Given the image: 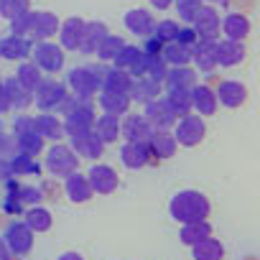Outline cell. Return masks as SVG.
<instances>
[{"instance_id":"cell-42","label":"cell","mask_w":260,"mask_h":260,"mask_svg":"<svg viewBox=\"0 0 260 260\" xmlns=\"http://www.w3.org/2000/svg\"><path fill=\"white\" fill-rule=\"evenodd\" d=\"M16 79L28 89V92H36V87L41 84V69L34 64V61H23L21 67H18V72H16Z\"/></svg>"},{"instance_id":"cell-55","label":"cell","mask_w":260,"mask_h":260,"mask_svg":"<svg viewBox=\"0 0 260 260\" xmlns=\"http://www.w3.org/2000/svg\"><path fill=\"white\" fill-rule=\"evenodd\" d=\"M56 260H84V257H82L79 252H74V250H69V252H61V255H59Z\"/></svg>"},{"instance_id":"cell-15","label":"cell","mask_w":260,"mask_h":260,"mask_svg":"<svg viewBox=\"0 0 260 260\" xmlns=\"http://www.w3.org/2000/svg\"><path fill=\"white\" fill-rule=\"evenodd\" d=\"M214 97H217V105H224V107L235 110V107H240L247 100V87L242 82H237V79H222L217 92H214Z\"/></svg>"},{"instance_id":"cell-45","label":"cell","mask_w":260,"mask_h":260,"mask_svg":"<svg viewBox=\"0 0 260 260\" xmlns=\"http://www.w3.org/2000/svg\"><path fill=\"white\" fill-rule=\"evenodd\" d=\"M179 26L181 23H176V21H158L156 26H153V39H158L161 44H169V41H176V36H179Z\"/></svg>"},{"instance_id":"cell-7","label":"cell","mask_w":260,"mask_h":260,"mask_svg":"<svg viewBox=\"0 0 260 260\" xmlns=\"http://www.w3.org/2000/svg\"><path fill=\"white\" fill-rule=\"evenodd\" d=\"M31 56H34V64L49 74H56L64 67V49L54 41H39L36 46H31Z\"/></svg>"},{"instance_id":"cell-22","label":"cell","mask_w":260,"mask_h":260,"mask_svg":"<svg viewBox=\"0 0 260 260\" xmlns=\"http://www.w3.org/2000/svg\"><path fill=\"white\" fill-rule=\"evenodd\" d=\"M28 54H31V39L16 36V34L0 39V56H3V59H8V61H21V59H26Z\"/></svg>"},{"instance_id":"cell-26","label":"cell","mask_w":260,"mask_h":260,"mask_svg":"<svg viewBox=\"0 0 260 260\" xmlns=\"http://www.w3.org/2000/svg\"><path fill=\"white\" fill-rule=\"evenodd\" d=\"M34 122H36V133L44 138V141H61L67 133H64V122L56 117V115H51V112H41L39 117H34Z\"/></svg>"},{"instance_id":"cell-3","label":"cell","mask_w":260,"mask_h":260,"mask_svg":"<svg viewBox=\"0 0 260 260\" xmlns=\"http://www.w3.org/2000/svg\"><path fill=\"white\" fill-rule=\"evenodd\" d=\"M171 136H174L176 146L194 148V146H199V143L204 141L207 125H204V120H202L199 115L189 112V115H181V117L174 122V133H171Z\"/></svg>"},{"instance_id":"cell-43","label":"cell","mask_w":260,"mask_h":260,"mask_svg":"<svg viewBox=\"0 0 260 260\" xmlns=\"http://www.w3.org/2000/svg\"><path fill=\"white\" fill-rule=\"evenodd\" d=\"M11 171L18 176H34L41 171V166L36 164V156H26V153H13L11 156Z\"/></svg>"},{"instance_id":"cell-40","label":"cell","mask_w":260,"mask_h":260,"mask_svg":"<svg viewBox=\"0 0 260 260\" xmlns=\"http://www.w3.org/2000/svg\"><path fill=\"white\" fill-rule=\"evenodd\" d=\"M141 69H143V74H141V77H151V79H156V82H161V84H164V77H166L169 64L161 59V54H143Z\"/></svg>"},{"instance_id":"cell-30","label":"cell","mask_w":260,"mask_h":260,"mask_svg":"<svg viewBox=\"0 0 260 260\" xmlns=\"http://www.w3.org/2000/svg\"><path fill=\"white\" fill-rule=\"evenodd\" d=\"M3 92H6V100H8V105H11V107L23 110V107L34 105V92H28V89H26L16 77L3 79Z\"/></svg>"},{"instance_id":"cell-13","label":"cell","mask_w":260,"mask_h":260,"mask_svg":"<svg viewBox=\"0 0 260 260\" xmlns=\"http://www.w3.org/2000/svg\"><path fill=\"white\" fill-rule=\"evenodd\" d=\"M87 181L92 186V194H112L120 184L115 169L107 166V164H92V169L87 174Z\"/></svg>"},{"instance_id":"cell-18","label":"cell","mask_w":260,"mask_h":260,"mask_svg":"<svg viewBox=\"0 0 260 260\" xmlns=\"http://www.w3.org/2000/svg\"><path fill=\"white\" fill-rule=\"evenodd\" d=\"M120 161L127 166V169H143L148 166L153 158H151V151H148V143H122L120 146Z\"/></svg>"},{"instance_id":"cell-38","label":"cell","mask_w":260,"mask_h":260,"mask_svg":"<svg viewBox=\"0 0 260 260\" xmlns=\"http://www.w3.org/2000/svg\"><path fill=\"white\" fill-rule=\"evenodd\" d=\"M191 257L194 260H224V245L217 237H207L191 245Z\"/></svg>"},{"instance_id":"cell-10","label":"cell","mask_w":260,"mask_h":260,"mask_svg":"<svg viewBox=\"0 0 260 260\" xmlns=\"http://www.w3.org/2000/svg\"><path fill=\"white\" fill-rule=\"evenodd\" d=\"M3 242H6V247L11 250L13 257H23V255H28L31 247H34V232L28 230L26 222H11V224L6 227V232H3Z\"/></svg>"},{"instance_id":"cell-6","label":"cell","mask_w":260,"mask_h":260,"mask_svg":"<svg viewBox=\"0 0 260 260\" xmlns=\"http://www.w3.org/2000/svg\"><path fill=\"white\" fill-rule=\"evenodd\" d=\"M67 82L77 97L92 100L100 89V67H77L67 74Z\"/></svg>"},{"instance_id":"cell-8","label":"cell","mask_w":260,"mask_h":260,"mask_svg":"<svg viewBox=\"0 0 260 260\" xmlns=\"http://www.w3.org/2000/svg\"><path fill=\"white\" fill-rule=\"evenodd\" d=\"M44 164H46V169H49L54 176H69L72 171H77V166H79V156H77L69 146H64V143H54V146L49 148Z\"/></svg>"},{"instance_id":"cell-17","label":"cell","mask_w":260,"mask_h":260,"mask_svg":"<svg viewBox=\"0 0 260 260\" xmlns=\"http://www.w3.org/2000/svg\"><path fill=\"white\" fill-rule=\"evenodd\" d=\"M72 151L77 156L87 158V161H97L102 156V151H105V143L94 136V130H87V133L72 138Z\"/></svg>"},{"instance_id":"cell-47","label":"cell","mask_w":260,"mask_h":260,"mask_svg":"<svg viewBox=\"0 0 260 260\" xmlns=\"http://www.w3.org/2000/svg\"><path fill=\"white\" fill-rule=\"evenodd\" d=\"M174 6H176V11H179V18H181L184 23H191V18L197 16V11H199V6H202V0H174Z\"/></svg>"},{"instance_id":"cell-5","label":"cell","mask_w":260,"mask_h":260,"mask_svg":"<svg viewBox=\"0 0 260 260\" xmlns=\"http://www.w3.org/2000/svg\"><path fill=\"white\" fill-rule=\"evenodd\" d=\"M67 97H69L67 87L61 82H56V79H41V84L34 92V100H36L39 110H44V112L61 110V105L67 102Z\"/></svg>"},{"instance_id":"cell-39","label":"cell","mask_w":260,"mask_h":260,"mask_svg":"<svg viewBox=\"0 0 260 260\" xmlns=\"http://www.w3.org/2000/svg\"><path fill=\"white\" fill-rule=\"evenodd\" d=\"M23 222L28 224V230H31V232H49V230H51V224H54L51 212H49L46 207H41V204L31 207V209L26 212Z\"/></svg>"},{"instance_id":"cell-20","label":"cell","mask_w":260,"mask_h":260,"mask_svg":"<svg viewBox=\"0 0 260 260\" xmlns=\"http://www.w3.org/2000/svg\"><path fill=\"white\" fill-rule=\"evenodd\" d=\"M217 97H214V89L207 87V84H194L191 87V110H197L199 117H209L217 112Z\"/></svg>"},{"instance_id":"cell-14","label":"cell","mask_w":260,"mask_h":260,"mask_svg":"<svg viewBox=\"0 0 260 260\" xmlns=\"http://www.w3.org/2000/svg\"><path fill=\"white\" fill-rule=\"evenodd\" d=\"M120 136H125L130 143H148L153 136V127L143 115H127L120 122Z\"/></svg>"},{"instance_id":"cell-27","label":"cell","mask_w":260,"mask_h":260,"mask_svg":"<svg viewBox=\"0 0 260 260\" xmlns=\"http://www.w3.org/2000/svg\"><path fill=\"white\" fill-rule=\"evenodd\" d=\"M64 179H67V184H64L67 197H69L74 204H84V202H89V199H92V186H89V181H87V176H84V174L72 171V174H69V176H64Z\"/></svg>"},{"instance_id":"cell-12","label":"cell","mask_w":260,"mask_h":260,"mask_svg":"<svg viewBox=\"0 0 260 260\" xmlns=\"http://www.w3.org/2000/svg\"><path fill=\"white\" fill-rule=\"evenodd\" d=\"M143 117L148 120V125L153 127V130H169V127H174V122L179 120L176 115H174V110L169 107V102H166V97H156V100H151V102H146V112H143Z\"/></svg>"},{"instance_id":"cell-49","label":"cell","mask_w":260,"mask_h":260,"mask_svg":"<svg viewBox=\"0 0 260 260\" xmlns=\"http://www.w3.org/2000/svg\"><path fill=\"white\" fill-rule=\"evenodd\" d=\"M176 41H181V44H186V46H194V44L199 41V36H197V31H194L191 23H189V26H179V36H176Z\"/></svg>"},{"instance_id":"cell-34","label":"cell","mask_w":260,"mask_h":260,"mask_svg":"<svg viewBox=\"0 0 260 260\" xmlns=\"http://www.w3.org/2000/svg\"><path fill=\"white\" fill-rule=\"evenodd\" d=\"M97 105L102 107V112L115 115V117H122V115L130 110V100H127V94H120V92H107V89H100Z\"/></svg>"},{"instance_id":"cell-44","label":"cell","mask_w":260,"mask_h":260,"mask_svg":"<svg viewBox=\"0 0 260 260\" xmlns=\"http://www.w3.org/2000/svg\"><path fill=\"white\" fill-rule=\"evenodd\" d=\"M122 46H125V41H122L120 36H110V34H107V36L102 39V44L97 46V51H94V54H97L102 61H112Z\"/></svg>"},{"instance_id":"cell-9","label":"cell","mask_w":260,"mask_h":260,"mask_svg":"<svg viewBox=\"0 0 260 260\" xmlns=\"http://www.w3.org/2000/svg\"><path fill=\"white\" fill-rule=\"evenodd\" d=\"M59 18L49 11H28V31L26 39L31 41H49L59 31Z\"/></svg>"},{"instance_id":"cell-25","label":"cell","mask_w":260,"mask_h":260,"mask_svg":"<svg viewBox=\"0 0 260 260\" xmlns=\"http://www.w3.org/2000/svg\"><path fill=\"white\" fill-rule=\"evenodd\" d=\"M125 26H127V31L133 34V36H143V39H148V36L153 34L156 21H153V16H151L148 11H143V8H133V11H127V13H125Z\"/></svg>"},{"instance_id":"cell-23","label":"cell","mask_w":260,"mask_h":260,"mask_svg":"<svg viewBox=\"0 0 260 260\" xmlns=\"http://www.w3.org/2000/svg\"><path fill=\"white\" fill-rule=\"evenodd\" d=\"M82 34H84V21L82 18H67L59 26V46L64 51H77L82 44Z\"/></svg>"},{"instance_id":"cell-57","label":"cell","mask_w":260,"mask_h":260,"mask_svg":"<svg viewBox=\"0 0 260 260\" xmlns=\"http://www.w3.org/2000/svg\"><path fill=\"white\" fill-rule=\"evenodd\" d=\"M209 3H222V6H224V3H227V0H209Z\"/></svg>"},{"instance_id":"cell-51","label":"cell","mask_w":260,"mask_h":260,"mask_svg":"<svg viewBox=\"0 0 260 260\" xmlns=\"http://www.w3.org/2000/svg\"><path fill=\"white\" fill-rule=\"evenodd\" d=\"M16 189H18V186H13V184H11V194L6 197V212H21V209H23V204L18 202Z\"/></svg>"},{"instance_id":"cell-35","label":"cell","mask_w":260,"mask_h":260,"mask_svg":"<svg viewBox=\"0 0 260 260\" xmlns=\"http://www.w3.org/2000/svg\"><path fill=\"white\" fill-rule=\"evenodd\" d=\"M105 36H107V26H105V23H100V21L87 23V21H84V34H82L79 51H84V54H94Z\"/></svg>"},{"instance_id":"cell-41","label":"cell","mask_w":260,"mask_h":260,"mask_svg":"<svg viewBox=\"0 0 260 260\" xmlns=\"http://www.w3.org/2000/svg\"><path fill=\"white\" fill-rule=\"evenodd\" d=\"M166 102L174 110L176 117L189 115L191 112V89H169L166 92Z\"/></svg>"},{"instance_id":"cell-31","label":"cell","mask_w":260,"mask_h":260,"mask_svg":"<svg viewBox=\"0 0 260 260\" xmlns=\"http://www.w3.org/2000/svg\"><path fill=\"white\" fill-rule=\"evenodd\" d=\"M164 82H166L169 89H191L197 84V72L189 64H184V67H169Z\"/></svg>"},{"instance_id":"cell-4","label":"cell","mask_w":260,"mask_h":260,"mask_svg":"<svg viewBox=\"0 0 260 260\" xmlns=\"http://www.w3.org/2000/svg\"><path fill=\"white\" fill-rule=\"evenodd\" d=\"M13 141H16V151L18 153L39 156L44 151V138L36 133V122L28 115L16 120V125H13Z\"/></svg>"},{"instance_id":"cell-1","label":"cell","mask_w":260,"mask_h":260,"mask_svg":"<svg viewBox=\"0 0 260 260\" xmlns=\"http://www.w3.org/2000/svg\"><path fill=\"white\" fill-rule=\"evenodd\" d=\"M209 199L202 194V191H194V189H186V191H179L171 197V204H169V214L179 222V224H186V222H197V219H207L209 214Z\"/></svg>"},{"instance_id":"cell-19","label":"cell","mask_w":260,"mask_h":260,"mask_svg":"<svg viewBox=\"0 0 260 260\" xmlns=\"http://www.w3.org/2000/svg\"><path fill=\"white\" fill-rule=\"evenodd\" d=\"M130 82H133V77H130L127 72H122V69H117V67H110V69L100 67V89L127 94Z\"/></svg>"},{"instance_id":"cell-28","label":"cell","mask_w":260,"mask_h":260,"mask_svg":"<svg viewBox=\"0 0 260 260\" xmlns=\"http://www.w3.org/2000/svg\"><path fill=\"white\" fill-rule=\"evenodd\" d=\"M176 141L169 130H153V136L148 141V151H151V158H171L176 153Z\"/></svg>"},{"instance_id":"cell-2","label":"cell","mask_w":260,"mask_h":260,"mask_svg":"<svg viewBox=\"0 0 260 260\" xmlns=\"http://www.w3.org/2000/svg\"><path fill=\"white\" fill-rule=\"evenodd\" d=\"M61 112H64V133L69 138L74 136H82L87 130H92V122H94V102L87 100V97H67V102L61 105Z\"/></svg>"},{"instance_id":"cell-36","label":"cell","mask_w":260,"mask_h":260,"mask_svg":"<svg viewBox=\"0 0 260 260\" xmlns=\"http://www.w3.org/2000/svg\"><path fill=\"white\" fill-rule=\"evenodd\" d=\"M161 59L169 64V67H184L191 61V46L181 44V41H169L164 44L161 49Z\"/></svg>"},{"instance_id":"cell-24","label":"cell","mask_w":260,"mask_h":260,"mask_svg":"<svg viewBox=\"0 0 260 260\" xmlns=\"http://www.w3.org/2000/svg\"><path fill=\"white\" fill-rule=\"evenodd\" d=\"M191 61H197L199 72H212L217 67V41L199 39L191 46Z\"/></svg>"},{"instance_id":"cell-16","label":"cell","mask_w":260,"mask_h":260,"mask_svg":"<svg viewBox=\"0 0 260 260\" xmlns=\"http://www.w3.org/2000/svg\"><path fill=\"white\" fill-rule=\"evenodd\" d=\"M141 61H143V51H141L138 46H133V44H125V46L117 51V56L112 59V64H115L117 69L127 72L130 77H133V79L143 74V69H141Z\"/></svg>"},{"instance_id":"cell-48","label":"cell","mask_w":260,"mask_h":260,"mask_svg":"<svg viewBox=\"0 0 260 260\" xmlns=\"http://www.w3.org/2000/svg\"><path fill=\"white\" fill-rule=\"evenodd\" d=\"M16 194H18V202H21V204H31V207H36V204L44 202V191L36 189V186H18Z\"/></svg>"},{"instance_id":"cell-21","label":"cell","mask_w":260,"mask_h":260,"mask_svg":"<svg viewBox=\"0 0 260 260\" xmlns=\"http://www.w3.org/2000/svg\"><path fill=\"white\" fill-rule=\"evenodd\" d=\"M158 94H161V82H156L151 77H136L130 82V89H127L130 102H151Z\"/></svg>"},{"instance_id":"cell-29","label":"cell","mask_w":260,"mask_h":260,"mask_svg":"<svg viewBox=\"0 0 260 260\" xmlns=\"http://www.w3.org/2000/svg\"><path fill=\"white\" fill-rule=\"evenodd\" d=\"M92 130H94V136H97L105 146H107V143H115V141L120 138V117L102 112L100 117H94Z\"/></svg>"},{"instance_id":"cell-33","label":"cell","mask_w":260,"mask_h":260,"mask_svg":"<svg viewBox=\"0 0 260 260\" xmlns=\"http://www.w3.org/2000/svg\"><path fill=\"white\" fill-rule=\"evenodd\" d=\"M245 59V44L242 41H232V39H224V41H217V64L222 67H235Z\"/></svg>"},{"instance_id":"cell-50","label":"cell","mask_w":260,"mask_h":260,"mask_svg":"<svg viewBox=\"0 0 260 260\" xmlns=\"http://www.w3.org/2000/svg\"><path fill=\"white\" fill-rule=\"evenodd\" d=\"M16 153V141L6 133H0V158H11Z\"/></svg>"},{"instance_id":"cell-56","label":"cell","mask_w":260,"mask_h":260,"mask_svg":"<svg viewBox=\"0 0 260 260\" xmlns=\"http://www.w3.org/2000/svg\"><path fill=\"white\" fill-rule=\"evenodd\" d=\"M0 260H13V255H11V250L6 247L3 240H0Z\"/></svg>"},{"instance_id":"cell-46","label":"cell","mask_w":260,"mask_h":260,"mask_svg":"<svg viewBox=\"0 0 260 260\" xmlns=\"http://www.w3.org/2000/svg\"><path fill=\"white\" fill-rule=\"evenodd\" d=\"M26 11H28V0H0V16H6L8 21H13Z\"/></svg>"},{"instance_id":"cell-37","label":"cell","mask_w":260,"mask_h":260,"mask_svg":"<svg viewBox=\"0 0 260 260\" xmlns=\"http://www.w3.org/2000/svg\"><path fill=\"white\" fill-rule=\"evenodd\" d=\"M179 237H181V242H184V245H189V247H191V245H197V242H202V240L212 237V224H209L207 219L186 222V224H181Z\"/></svg>"},{"instance_id":"cell-52","label":"cell","mask_w":260,"mask_h":260,"mask_svg":"<svg viewBox=\"0 0 260 260\" xmlns=\"http://www.w3.org/2000/svg\"><path fill=\"white\" fill-rule=\"evenodd\" d=\"M11 176H13V171H11V158H0V179L8 181Z\"/></svg>"},{"instance_id":"cell-32","label":"cell","mask_w":260,"mask_h":260,"mask_svg":"<svg viewBox=\"0 0 260 260\" xmlns=\"http://www.w3.org/2000/svg\"><path fill=\"white\" fill-rule=\"evenodd\" d=\"M219 28H222V34H224L227 39H232V41H245L247 34H250V21H247V16H242V13H230V16L222 18Z\"/></svg>"},{"instance_id":"cell-53","label":"cell","mask_w":260,"mask_h":260,"mask_svg":"<svg viewBox=\"0 0 260 260\" xmlns=\"http://www.w3.org/2000/svg\"><path fill=\"white\" fill-rule=\"evenodd\" d=\"M8 110H11V105H8L6 92H3V79H0V112H8Z\"/></svg>"},{"instance_id":"cell-11","label":"cell","mask_w":260,"mask_h":260,"mask_svg":"<svg viewBox=\"0 0 260 260\" xmlns=\"http://www.w3.org/2000/svg\"><path fill=\"white\" fill-rule=\"evenodd\" d=\"M219 23H222L219 13L212 6H204V3L199 6L197 16L191 18V28L197 31V36L199 39H209V41H217L219 39Z\"/></svg>"},{"instance_id":"cell-54","label":"cell","mask_w":260,"mask_h":260,"mask_svg":"<svg viewBox=\"0 0 260 260\" xmlns=\"http://www.w3.org/2000/svg\"><path fill=\"white\" fill-rule=\"evenodd\" d=\"M151 6H153V8H158V11H166V8H171V6H174V0H151Z\"/></svg>"}]
</instances>
